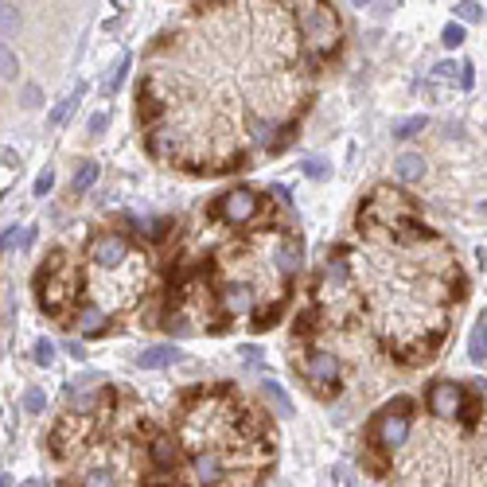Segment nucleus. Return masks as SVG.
<instances>
[{"label":"nucleus","mask_w":487,"mask_h":487,"mask_svg":"<svg viewBox=\"0 0 487 487\" xmlns=\"http://www.w3.org/2000/svg\"><path fill=\"white\" fill-rule=\"evenodd\" d=\"M304 374H308L312 390H316L320 398H331L339 394V382H343V370H339V359L331 351H324V347H312L308 355H304Z\"/></svg>","instance_id":"0eeeda50"},{"label":"nucleus","mask_w":487,"mask_h":487,"mask_svg":"<svg viewBox=\"0 0 487 487\" xmlns=\"http://www.w3.org/2000/svg\"><path fill=\"white\" fill-rule=\"evenodd\" d=\"M16 70H20V63H16V55H12L4 43H0V78H16Z\"/></svg>","instance_id":"412c9836"},{"label":"nucleus","mask_w":487,"mask_h":487,"mask_svg":"<svg viewBox=\"0 0 487 487\" xmlns=\"http://www.w3.org/2000/svg\"><path fill=\"white\" fill-rule=\"evenodd\" d=\"M179 359L176 347H148V351L137 355V362H141L144 370H160V367H172V362Z\"/></svg>","instance_id":"ddd939ff"},{"label":"nucleus","mask_w":487,"mask_h":487,"mask_svg":"<svg viewBox=\"0 0 487 487\" xmlns=\"http://www.w3.org/2000/svg\"><path fill=\"white\" fill-rule=\"evenodd\" d=\"M359 234L370 242L367 308L378 339L405 367L433 362L448 324L468 301V277L453 246L417 219L405 191L378 187L359 207Z\"/></svg>","instance_id":"f257e3e1"},{"label":"nucleus","mask_w":487,"mask_h":487,"mask_svg":"<svg viewBox=\"0 0 487 487\" xmlns=\"http://www.w3.org/2000/svg\"><path fill=\"white\" fill-rule=\"evenodd\" d=\"M32 242V230H20V227H12V230H4L0 234V250H12V246H27Z\"/></svg>","instance_id":"6ab92c4d"},{"label":"nucleus","mask_w":487,"mask_h":487,"mask_svg":"<svg viewBox=\"0 0 487 487\" xmlns=\"http://www.w3.org/2000/svg\"><path fill=\"white\" fill-rule=\"evenodd\" d=\"M437 78H456V63H437Z\"/></svg>","instance_id":"c85d7f7f"},{"label":"nucleus","mask_w":487,"mask_h":487,"mask_svg":"<svg viewBox=\"0 0 487 487\" xmlns=\"http://www.w3.org/2000/svg\"><path fill=\"white\" fill-rule=\"evenodd\" d=\"M98 164H94V160H82V168L75 172V191H90L94 184H98Z\"/></svg>","instance_id":"dca6fc26"},{"label":"nucleus","mask_w":487,"mask_h":487,"mask_svg":"<svg viewBox=\"0 0 487 487\" xmlns=\"http://www.w3.org/2000/svg\"><path fill=\"white\" fill-rule=\"evenodd\" d=\"M394 172H398V179H402V184H417V179L425 176V160L413 156V152H402V156L394 160Z\"/></svg>","instance_id":"9b49d317"},{"label":"nucleus","mask_w":487,"mask_h":487,"mask_svg":"<svg viewBox=\"0 0 487 487\" xmlns=\"http://www.w3.org/2000/svg\"><path fill=\"white\" fill-rule=\"evenodd\" d=\"M148 460L160 476H176V441L164 437V433H152L148 437Z\"/></svg>","instance_id":"1a4fd4ad"},{"label":"nucleus","mask_w":487,"mask_h":487,"mask_svg":"<svg viewBox=\"0 0 487 487\" xmlns=\"http://www.w3.org/2000/svg\"><path fill=\"white\" fill-rule=\"evenodd\" d=\"M75 487H118V479H113L110 468H86Z\"/></svg>","instance_id":"2eb2a0df"},{"label":"nucleus","mask_w":487,"mask_h":487,"mask_svg":"<svg viewBox=\"0 0 487 487\" xmlns=\"http://www.w3.org/2000/svg\"><path fill=\"white\" fill-rule=\"evenodd\" d=\"M296 24H301V35L308 43V51L320 63L328 59L331 51L339 47V20L328 4H293Z\"/></svg>","instance_id":"20e7f679"},{"label":"nucleus","mask_w":487,"mask_h":487,"mask_svg":"<svg viewBox=\"0 0 487 487\" xmlns=\"http://www.w3.org/2000/svg\"><path fill=\"white\" fill-rule=\"evenodd\" d=\"M35 362H39V367H51V362H55V343H51V339H39V343H35Z\"/></svg>","instance_id":"4be33fe9"},{"label":"nucleus","mask_w":487,"mask_h":487,"mask_svg":"<svg viewBox=\"0 0 487 487\" xmlns=\"http://www.w3.org/2000/svg\"><path fill=\"white\" fill-rule=\"evenodd\" d=\"M456 16H460L464 24H476V20L483 16V8H479V4H472V0H464V4H456Z\"/></svg>","instance_id":"5701e85b"},{"label":"nucleus","mask_w":487,"mask_h":487,"mask_svg":"<svg viewBox=\"0 0 487 487\" xmlns=\"http://www.w3.org/2000/svg\"><path fill=\"white\" fill-rule=\"evenodd\" d=\"M413 425H417V402L413 398H394L374 413V421L367 425V453H370V468L382 472L386 456L402 453L410 441Z\"/></svg>","instance_id":"7ed1b4c3"},{"label":"nucleus","mask_w":487,"mask_h":487,"mask_svg":"<svg viewBox=\"0 0 487 487\" xmlns=\"http://www.w3.org/2000/svg\"><path fill=\"white\" fill-rule=\"evenodd\" d=\"M51 184H55V172L43 168V172H39V179H35V195H47V191H51Z\"/></svg>","instance_id":"a878e982"},{"label":"nucleus","mask_w":487,"mask_h":487,"mask_svg":"<svg viewBox=\"0 0 487 487\" xmlns=\"http://www.w3.org/2000/svg\"><path fill=\"white\" fill-rule=\"evenodd\" d=\"M125 70H129V59H121V67L106 78V94H118L121 90V82H125Z\"/></svg>","instance_id":"b1692460"},{"label":"nucleus","mask_w":487,"mask_h":487,"mask_svg":"<svg viewBox=\"0 0 487 487\" xmlns=\"http://www.w3.org/2000/svg\"><path fill=\"white\" fill-rule=\"evenodd\" d=\"M0 32L4 35L20 32V8L16 4H0Z\"/></svg>","instance_id":"f3484780"},{"label":"nucleus","mask_w":487,"mask_h":487,"mask_svg":"<svg viewBox=\"0 0 487 487\" xmlns=\"http://www.w3.org/2000/svg\"><path fill=\"white\" fill-rule=\"evenodd\" d=\"M75 293H78V269L70 265L63 253L51 258L39 273V304L51 312V316H59V312L75 301Z\"/></svg>","instance_id":"39448f33"},{"label":"nucleus","mask_w":487,"mask_h":487,"mask_svg":"<svg viewBox=\"0 0 487 487\" xmlns=\"http://www.w3.org/2000/svg\"><path fill=\"white\" fill-rule=\"evenodd\" d=\"M101 129H106V118H101V113H98V118H90V133H101Z\"/></svg>","instance_id":"7c9ffc66"},{"label":"nucleus","mask_w":487,"mask_h":487,"mask_svg":"<svg viewBox=\"0 0 487 487\" xmlns=\"http://www.w3.org/2000/svg\"><path fill=\"white\" fill-rule=\"evenodd\" d=\"M24 106H39V86H24Z\"/></svg>","instance_id":"cd10ccee"},{"label":"nucleus","mask_w":487,"mask_h":487,"mask_svg":"<svg viewBox=\"0 0 487 487\" xmlns=\"http://www.w3.org/2000/svg\"><path fill=\"white\" fill-rule=\"evenodd\" d=\"M82 94H86V86H75V90H70L67 98H63L59 106L51 110L47 125H51V129H63V125H67V121H70V113H75V106H78V101H82Z\"/></svg>","instance_id":"9d476101"},{"label":"nucleus","mask_w":487,"mask_h":487,"mask_svg":"<svg viewBox=\"0 0 487 487\" xmlns=\"http://www.w3.org/2000/svg\"><path fill=\"white\" fill-rule=\"evenodd\" d=\"M179 437L187 456H219L227 487H258L265 464H273V437L258 425L253 410L234 390H195L179 410Z\"/></svg>","instance_id":"f03ea898"},{"label":"nucleus","mask_w":487,"mask_h":487,"mask_svg":"<svg viewBox=\"0 0 487 487\" xmlns=\"http://www.w3.org/2000/svg\"><path fill=\"white\" fill-rule=\"evenodd\" d=\"M43 405H47L43 390H39V386H27V390H24V413H43Z\"/></svg>","instance_id":"aec40b11"},{"label":"nucleus","mask_w":487,"mask_h":487,"mask_svg":"<svg viewBox=\"0 0 487 487\" xmlns=\"http://www.w3.org/2000/svg\"><path fill=\"white\" fill-rule=\"evenodd\" d=\"M242 355H246V362H250V367H261V355H258V347H242Z\"/></svg>","instance_id":"c756f323"},{"label":"nucleus","mask_w":487,"mask_h":487,"mask_svg":"<svg viewBox=\"0 0 487 487\" xmlns=\"http://www.w3.org/2000/svg\"><path fill=\"white\" fill-rule=\"evenodd\" d=\"M483 429H487V413H483Z\"/></svg>","instance_id":"2f4dec72"},{"label":"nucleus","mask_w":487,"mask_h":487,"mask_svg":"<svg viewBox=\"0 0 487 487\" xmlns=\"http://www.w3.org/2000/svg\"><path fill=\"white\" fill-rule=\"evenodd\" d=\"M464 43V27L460 24H448L445 27V47H460Z\"/></svg>","instance_id":"393cba45"},{"label":"nucleus","mask_w":487,"mask_h":487,"mask_svg":"<svg viewBox=\"0 0 487 487\" xmlns=\"http://www.w3.org/2000/svg\"><path fill=\"white\" fill-rule=\"evenodd\" d=\"M261 394H265V402L273 405V410H277L281 417H289V413H293V402H289V394H285V390H281V382H273V378H265V382H261Z\"/></svg>","instance_id":"4468645a"},{"label":"nucleus","mask_w":487,"mask_h":487,"mask_svg":"<svg viewBox=\"0 0 487 487\" xmlns=\"http://www.w3.org/2000/svg\"><path fill=\"white\" fill-rule=\"evenodd\" d=\"M304 172H308L312 179H324V176H328V168H324V160H308V164H304Z\"/></svg>","instance_id":"bb28decb"},{"label":"nucleus","mask_w":487,"mask_h":487,"mask_svg":"<svg viewBox=\"0 0 487 487\" xmlns=\"http://www.w3.org/2000/svg\"><path fill=\"white\" fill-rule=\"evenodd\" d=\"M468 359L483 367L487 362V316L472 324V336H468Z\"/></svg>","instance_id":"f8f14e48"},{"label":"nucleus","mask_w":487,"mask_h":487,"mask_svg":"<svg viewBox=\"0 0 487 487\" xmlns=\"http://www.w3.org/2000/svg\"><path fill=\"white\" fill-rule=\"evenodd\" d=\"M421 129H425V118H405V121H398V125H394V137H398V141H410V137H417Z\"/></svg>","instance_id":"a211bd4d"},{"label":"nucleus","mask_w":487,"mask_h":487,"mask_svg":"<svg viewBox=\"0 0 487 487\" xmlns=\"http://www.w3.org/2000/svg\"><path fill=\"white\" fill-rule=\"evenodd\" d=\"M261 210V195L250 191V187H234V191L219 195L215 199V207H210V215L219 222H227V227H246V222L258 219Z\"/></svg>","instance_id":"423d86ee"},{"label":"nucleus","mask_w":487,"mask_h":487,"mask_svg":"<svg viewBox=\"0 0 487 487\" xmlns=\"http://www.w3.org/2000/svg\"><path fill=\"white\" fill-rule=\"evenodd\" d=\"M129 258H133V246L118 230H101L90 242V261L98 269H121V265H129Z\"/></svg>","instance_id":"6e6552de"}]
</instances>
